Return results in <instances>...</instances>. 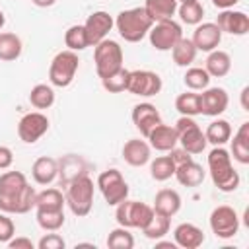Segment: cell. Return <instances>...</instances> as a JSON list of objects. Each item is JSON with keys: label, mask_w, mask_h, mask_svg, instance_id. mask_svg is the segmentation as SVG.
<instances>
[{"label": "cell", "mask_w": 249, "mask_h": 249, "mask_svg": "<svg viewBox=\"0 0 249 249\" xmlns=\"http://www.w3.org/2000/svg\"><path fill=\"white\" fill-rule=\"evenodd\" d=\"M37 224L45 231H56L64 226V210H49V208H37Z\"/></svg>", "instance_id": "32"}, {"label": "cell", "mask_w": 249, "mask_h": 249, "mask_svg": "<svg viewBox=\"0 0 249 249\" xmlns=\"http://www.w3.org/2000/svg\"><path fill=\"white\" fill-rule=\"evenodd\" d=\"M154 216V208L140 202V200H128L124 198L123 202L117 204V212H115V220L119 226L123 228H144L150 218Z\"/></svg>", "instance_id": "7"}, {"label": "cell", "mask_w": 249, "mask_h": 249, "mask_svg": "<svg viewBox=\"0 0 249 249\" xmlns=\"http://www.w3.org/2000/svg\"><path fill=\"white\" fill-rule=\"evenodd\" d=\"M128 72H130V70H126V68L123 66V68H119L117 72H113L111 76L103 78V80H101V86H103L109 93H121V91H124V89H126Z\"/></svg>", "instance_id": "41"}, {"label": "cell", "mask_w": 249, "mask_h": 249, "mask_svg": "<svg viewBox=\"0 0 249 249\" xmlns=\"http://www.w3.org/2000/svg\"><path fill=\"white\" fill-rule=\"evenodd\" d=\"M204 70L208 72L210 78H224L231 70V58H230V54L226 51H220V49L210 51L208 56H206Z\"/></svg>", "instance_id": "25"}, {"label": "cell", "mask_w": 249, "mask_h": 249, "mask_svg": "<svg viewBox=\"0 0 249 249\" xmlns=\"http://www.w3.org/2000/svg\"><path fill=\"white\" fill-rule=\"evenodd\" d=\"M37 247L39 249H64L66 247V241L58 233H47V235H43L37 241Z\"/></svg>", "instance_id": "43"}, {"label": "cell", "mask_w": 249, "mask_h": 249, "mask_svg": "<svg viewBox=\"0 0 249 249\" xmlns=\"http://www.w3.org/2000/svg\"><path fill=\"white\" fill-rule=\"evenodd\" d=\"M97 187L109 206H117L119 202L128 198V185L119 169H107V171L99 173Z\"/></svg>", "instance_id": "9"}, {"label": "cell", "mask_w": 249, "mask_h": 249, "mask_svg": "<svg viewBox=\"0 0 249 249\" xmlns=\"http://www.w3.org/2000/svg\"><path fill=\"white\" fill-rule=\"evenodd\" d=\"M198 97H200V115L206 117L222 115L230 103L228 91L224 88H206L202 89V93H198Z\"/></svg>", "instance_id": "15"}, {"label": "cell", "mask_w": 249, "mask_h": 249, "mask_svg": "<svg viewBox=\"0 0 249 249\" xmlns=\"http://www.w3.org/2000/svg\"><path fill=\"white\" fill-rule=\"evenodd\" d=\"M173 237H175V245L183 247V249H196L204 243V233L198 226L191 224V222H183L173 230Z\"/></svg>", "instance_id": "21"}, {"label": "cell", "mask_w": 249, "mask_h": 249, "mask_svg": "<svg viewBox=\"0 0 249 249\" xmlns=\"http://www.w3.org/2000/svg\"><path fill=\"white\" fill-rule=\"evenodd\" d=\"M29 103L35 109H49L54 103V91L47 84H37L29 91Z\"/></svg>", "instance_id": "34"}, {"label": "cell", "mask_w": 249, "mask_h": 249, "mask_svg": "<svg viewBox=\"0 0 249 249\" xmlns=\"http://www.w3.org/2000/svg\"><path fill=\"white\" fill-rule=\"evenodd\" d=\"M193 45L196 47V51H202V53H210L214 49H218L220 41H222V31L216 23L212 21H206V23H198L195 27V33H193Z\"/></svg>", "instance_id": "16"}, {"label": "cell", "mask_w": 249, "mask_h": 249, "mask_svg": "<svg viewBox=\"0 0 249 249\" xmlns=\"http://www.w3.org/2000/svg\"><path fill=\"white\" fill-rule=\"evenodd\" d=\"M177 0H146L144 10L150 16V19L156 21H163V19H173V16L177 14Z\"/></svg>", "instance_id": "26"}, {"label": "cell", "mask_w": 249, "mask_h": 249, "mask_svg": "<svg viewBox=\"0 0 249 249\" xmlns=\"http://www.w3.org/2000/svg\"><path fill=\"white\" fill-rule=\"evenodd\" d=\"M154 25V21L150 19V16L146 14L144 6L138 8H130V10H123L119 12V16L115 18V27L119 31V35L128 41V43H138L142 41L150 27Z\"/></svg>", "instance_id": "3"}, {"label": "cell", "mask_w": 249, "mask_h": 249, "mask_svg": "<svg viewBox=\"0 0 249 249\" xmlns=\"http://www.w3.org/2000/svg\"><path fill=\"white\" fill-rule=\"evenodd\" d=\"M177 14L181 18L183 23L187 25H198L202 21V16H204V8L198 0H193V2H181L177 6Z\"/></svg>", "instance_id": "33"}, {"label": "cell", "mask_w": 249, "mask_h": 249, "mask_svg": "<svg viewBox=\"0 0 249 249\" xmlns=\"http://www.w3.org/2000/svg\"><path fill=\"white\" fill-rule=\"evenodd\" d=\"M150 144L140 138H130L123 146V160L132 167H142L150 161Z\"/></svg>", "instance_id": "20"}, {"label": "cell", "mask_w": 249, "mask_h": 249, "mask_svg": "<svg viewBox=\"0 0 249 249\" xmlns=\"http://www.w3.org/2000/svg\"><path fill=\"white\" fill-rule=\"evenodd\" d=\"M31 175H33V181L37 185H51L56 175H58V163L54 158H49V156H43V158H37L33 167H31Z\"/></svg>", "instance_id": "24"}, {"label": "cell", "mask_w": 249, "mask_h": 249, "mask_svg": "<svg viewBox=\"0 0 249 249\" xmlns=\"http://www.w3.org/2000/svg\"><path fill=\"white\" fill-rule=\"evenodd\" d=\"M146 138L150 140V148H154L158 152H169L179 144V136H177L175 126H169L163 123L154 126Z\"/></svg>", "instance_id": "19"}, {"label": "cell", "mask_w": 249, "mask_h": 249, "mask_svg": "<svg viewBox=\"0 0 249 249\" xmlns=\"http://www.w3.org/2000/svg\"><path fill=\"white\" fill-rule=\"evenodd\" d=\"M66 204L74 216L84 218L91 212L93 206V181L86 173H78L68 181L66 187Z\"/></svg>", "instance_id": "4"}, {"label": "cell", "mask_w": 249, "mask_h": 249, "mask_svg": "<svg viewBox=\"0 0 249 249\" xmlns=\"http://www.w3.org/2000/svg\"><path fill=\"white\" fill-rule=\"evenodd\" d=\"M175 130H177V136H179V144L183 150H187L191 156L193 154H202L204 148H206V136L202 132V128L195 123L193 117H187V115H181L175 123Z\"/></svg>", "instance_id": "8"}, {"label": "cell", "mask_w": 249, "mask_h": 249, "mask_svg": "<svg viewBox=\"0 0 249 249\" xmlns=\"http://www.w3.org/2000/svg\"><path fill=\"white\" fill-rule=\"evenodd\" d=\"M167 231H169V218L167 216H161L158 212H154V216L150 218V222L142 228V233L148 239H161Z\"/></svg>", "instance_id": "37"}, {"label": "cell", "mask_w": 249, "mask_h": 249, "mask_svg": "<svg viewBox=\"0 0 249 249\" xmlns=\"http://www.w3.org/2000/svg\"><path fill=\"white\" fill-rule=\"evenodd\" d=\"M156 247H171V249H175L177 245H175V241L171 243V241H158L156 239Z\"/></svg>", "instance_id": "49"}, {"label": "cell", "mask_w": 249, "mask_h": 249, "mask_svg": "<svg viewBox=\"0 0 249 249\" xmlns=\"http://www.w3.org/2000/svg\"><path fill=\"white\" fill-rule=\"evenodd\" d=\"M66 198L58 189H45L35 195V208H49V210H64Z\"/></svg>", "instance_id": "31"}, {"label": "cell", "mask_w": 249, "mask_h": 249, "mask_svg": "<svg viewBox=\"0 0 249 249\" xmlns=\"http://www.w3.org/2000/svg\"><path fill=\"white\" fill-rule=\"evenodd\" d=\"M181 210V195L173 189H161L156 193L154 198V212L161 214V216H175Z\"/></svg>", "instance_id": "22"}, {"label": "cell", "mask_w": 249, "mask_h": 249, "mask_svg": "<svg viewBox=\"0 0 249 249\" xmlns=\"http://www.w3.org/2000/svg\"><path fill=\"white\" fill-rule=\"evenodd\" d=\"M161 78L160 74L152 70H130L128 72V82H126V91L138 97H152L161 91Z\"/></svg>", "instance_id": "11"}, {"label": "cell", "mask_w": 249, "mask_h": 249, "mask_svg": "<svg viewBox=\"0 0 249 249\" xmlns=\"http://www.w3.org/2000/svg\"><path fill=\"white\" fill-rule=\"evenodd\" d=\"M210 230L220 239L233 237L237 233V230H239V216H237V212L231 206H228V204L216 206L210 212Z\"/></svg>", "instance_id": "12"}, {"label": "cell", "mask_w": 249, "mask_h": 249, "mask_svg": "<svg viewBox=\"0 0 249 249\" xmlns=\"http://www.w3.org/2000/svg\"><path fill=\"white\" fill-rule=\"evenodd\" d=\"M132 123L142 136H148L154 126L161 123V115L152 103H138L132 107Z\"/></svg>", "instance_id": "18"}, {"label": "cell", "mask_w": 249, "mask_h": 249, "mask_svg": "<svg viewBox=\"0 0 249 249\" xmlns=\"http://www.w3.org/2000/svg\"><path fill=\"white\" fill-rule=\"evenodd\" d=\"M216 25L220 27L222 33H230V35H245L249 31V16L245 12H237V10H222L218 14Z\"/></svg>", "instance_id": "17"}, {"label": "cell", "mask_w": 249, "mask_h": 249, "mask_svg": "<svg viewBox=\"0 0 249 249\" xmlns=\"http://www.w3.org/2000/svg\"><path fill=\"white\" fill-rule=\"evenodd\" d=\"M16 235V226L6 212L0 214V243H8Z\"/></svg>", "instance_id": "42"}, {"label": "cell", "mask_w": 249, "mask_h": 249, "mask_svg": "<svg viewBox=\"0 0 249 249\" xmlns=\"http://www.w3.org/2000/svg\"><path fill=\"white\" fill-rule=\"evenodd\" d=\"M14 163V154L8 146H0V169H8Z\"/></svg>", "instance_id": "46"}, {"label": "cell", "mask_w": 249, "mask_h": 249, "mask_svg": "<svg viewBox=\"0 0 249 249\" xmlns=\"http://www.w3.org/2000/svg\"><path fill=\"white\" fill-rule=\"evenodd\" d=\"M231 156L241 165L249 163V123H243L231 140Z\"/></svg>", "instance_id": "27"}, {"label": "cell", "mask_w": 249, "mask_h": 249, "mask_svg": "<svg viewBox=\"0 0 249 249\" xmlns=\"http://www.w3.org/2000/svg\"><path fill=\"white\" fill-rule=\"evenodd\" d=\"M21 51H23V45L16 33H8V31L0 33V60L12 62V60L19 58Z\"/></svg>", "instance_id": "28"}, {"label": "cell", "mask_w": 249, "mask_h": 249, "mask_svg": "<svg viewBox=\"0 0 249 249\" xmlns=\"http://www.w3.org/2000/svg\"><path fill=\"white\" fill-rule=\"evenodd\" d=\"M175 109L181 115H187V117L200 115V97H198V93H195V91L179 93L177 99H175Z\"/></svg>", "instance_id": "35"}, {"label": "cell", "mask_w": 249, "mask_h": 249, "mask_svg": "<svg viewBox=\"0 0 249 249\" xmlns=\"http://www.w3.org/2000/svg\"><path fill=\"white\" fill-rule=\"evenodd\" d=\"M64 43H66L68 51H74V53L84 51L86 47H89L84 25H72V27H68L66 33H64Z\"/></svg>", "instance_id": "38"}, {"label": "cell", "mask_w": 249, "mask_h": 249, "mask_svg": "<svg viewBox=\"0 0 249 249\" xmlns=\"http://www.w3.org/2000/svg\"><path fill=\"white\" fill-rule=\"evenodd\" d=\"M185 86L191 89V91H198V89H206L208 84H210V76L204 68H189L185 72Z\"/></svg>", "instance_id": "39"}, {"label": "cell", "mask_w": 249, "mask_h": 249, "mask_svg": "<svg viewBox=\"0 0 249 249\" xmlns=\"http://www.w3.org/2000/svg\"><path fill=\"white\" fill-rule=\"evenodd\" d=\"M93 62L95 72L103 80L123 68V47L113 39H103L93 49Z\"/></svg>", "instance_id": "5"}, {"label": "cell", "mask_w": 249, "mask_h": 249, "mask_svg": "<svg viewBox=\"0 0 249 249\" xmlns=\"http://www.w3.org/2000/svg\"><path fill=\"white\" fill-rule=\"evenodd\" d=\"M107 247H111V249H132V247H134V237H132V233L128 231V228L119 226V228H115V230L109 233V237H107Z\"/></svg>", "instance_id": "40"}, {"label": "cell", "mask_w": 249, "mask_h": 249, "mask_svg": "<svg viewBox=\"0 0 249 249\" xmlns=\"http://www.w3.org/2000/svg\"><path fill=\"white\" fill-rule=\"evenodd\" d=\"M175 179L183 185V187H198L204 177H206V171L202 169V165H198L196 161L189 160L185 163H179L175 165Z\"/></svg>", "instance_id": "23"}, {"label": "cell", "mask_w": 249, "mask_h": 249, "mask_svg": "<svg viewBox=\"0 0 249 249\" xmlns=\"http://www.w3.org/2000/svg\"><path fill=\"white\" fill-rule=\"evenodd\" d=\"M35 189L21 171H6L0 175V212L27 214L35 206Z\"/></svg>", "instance_id": "1"}, {"label": "cell", "mask_w": 249, "mask_h": 249, "mask_svg": "<svg viewBox=\"0 0 249 249\" xmlns=\"http://www.w3.org/2000/svg\"><path fill=\"white\" fill-rule=\"evenodd\" d=\"M247 93H249V88H243V91H241V105H243V109H245V111L249 109V107H247V101H245Z\"/></svg>", "instance_id": "50"}, {"label": "cell", "mask_w": 249, "mask_h": 249, "mask_svg": "<svg viewBox=\"0 0 249 249\" xmlns=\"http://www.w3.org/2000/svg\"><path fill=\"white\" fill-rule=\"evenodd\" d=\"M204 136H206V142L214 144V146H224L230 138H231V124L224 119H218V121H212L206 130H204Z\"/></svg>", "instance_id": "29"}, {"label": "cell", "mask_w": 249, "mask_h": 249, "mask_svg": "<svg viewBox=\"0 0 249 249\" xmlns=\"http://www.w3.org/2000/svg\"><path fill=\"white\" fill-rule=\"evenodd\" d=\"M150 43L156 51H171L175 43L183 37V29L175 19L156 21L148 31Z\"/></svg>", "instance_id": "10"}, {"label": "cell", "mask_w": 249, "mask_h": 249, "mask_svg": "<svg viewBox=\"0 0 249 249\" xmlns=\"http://www.w3.org/2000/svg\"><path fill=\"white\" fill-rule=\"evenodd\" d=\"M177 2H193V0H177Z\"/></svg>", "instance_id": "52"}, {"label": "cell", "mask_w": 249, "mask_h": 249, "mask_svg": "<svg viewBox=\"0 0 249 249\" xmlns=\"http://www.w3.org/2000/svg\"><path fill=\"white\" fill-rule=\"evenodd\" d=\"M49 130V119L47 115H43L41 111H33L27 113L19 119L18 123V136L21 142L25 144H33L37 142L45 132Z\"/></svg>", "instance_id": "13"}, {"label": "cell", "mask_w": 249, "mask_h": 249, "mask_svg": "<svg viewBox=\"0 0 249 249\" xmlns=\"http://www.w3.org/2000/svg\"><path fill=\"white\" fill-rule=\"evenodd\" d=\"M208 173L212 183L222 193H231L239 187V173L231 165V156L224 146H214L208 154Z\"/></svg>", "instance_id": "2"}, {"label": "cell", "mask_w": 249, "mask_h": 249, "mask_svg": "<svg viewBox=\"0 0 249 249\" xmlns=\"http://www.w3.org/2000/svg\"><path fill=\"white\" fill-rule=\"evenodd\" d=\"M10 249H35V243L29 237H12L8 241Z\"/></svg>", "instance_id": "44"}, {"label": "cell", "mask_w": 249, "mask_h": 249, "mask_svg": "<svg viewBox=\"0 0 249 249\" xmlns=\"http://www.w3.org/2000/svg\"><path fill=\"white\" fill-rule=\"evenodd\" d=\"M237 2H239V0H212V4H214L216 8H220V10H230V8H233Z\"/></svg>", "instance_id": "47"}, {"label": "cell", "mask_w": 249, "mask_h": 249, "mask_svg": "<svg viewBox=\"0 0 249 249\" xmlns=\"http://www.w3.org/2000/svg\"><path fill=\"white\" fill-rule=\"evenodd\" d=\"M113 25H115V19L107 12L97 10V12L89 14L88 19H86V23H84V29H86V37H88L89 47H95L99 41L107 39V35L113 29Z\"/></svg>", "instance_id": "14"}, {"label": "cell", "mask_w": 249, "mask_h": 249, "mask_svg": "<svg viewBox=\"0 0 249 249\" xmlns=\"http://www.w3.org/2000/svg\"><path fill=\"white\" fill-rule=\"evenodd\" d=\"M80 58L74 51H60L54 54L49 66V80L56 88H68L74 82V76L78 72Z\"/></svg>", "instance_id": "6"}, {"label": "cell", "mask_w": 249, "mask_h": 249, "mask_svg": "<svg viewBox=\"0 0 249 249\" xmlns=\"http://www.w3.org/2000/svg\"><path fill=\"white\" fill-rule=\"evenodd\" d=\"M169 152H171L169 156H171V160H173V163H175V165H179V163H185V161L193 160V156H191L187 150H183V148H177V146H175V148H173V150H169Z\"/></svg>", "instance_id": "45"}, {"label": "cell", "mask_w": 249, "mask_h": 249, "mask_svg": "<svg viewBox=\"0 0 249 249\" xmlns=\"http://www.w3.org/2000/svg\"><path fill=\"white\" fill-rule=\"evenodd\" d=\"M4 23H6V18H4V14H2V10H0V29L4 27Z\"/></svg>", "instance_id": "51"}, {"label": "cell", "mask_w": 249, "mask_h": 249, "mask_svg": "<svg viewBox=\"0 0 249 249\" xmlns=\"http://www.w3.org/2000/svg\"><path fill=\"white\" fill-rule=\"evenodd\" d=\"M35 6H39V8H51L56 0H31Z\"/></svg>", "instance_id": "48"}, {"label": "cell", "mask_w": 249, "mask_h": 249, "mask_svg": "<svg viewBox=\"0 0 249 249\" xmlns=\"http://www.w3.org/2000/svg\"><path fill=\"white\" fill-rule=\"evenodd\" d=\"M175 173V163L171 156H160L150 163V175L156 181H167Z\"/></svg>", "instance_id": "36"}, {"label": "cell", "mask_w": 249, "mask_h": 249, "mask_svg": "<svg viewBox=\"0 0 249 249\" xmlns=\"http://www.w3.org/2000/svg\"><path fill=\"white\" fill-rule=\"evenodd\" d=\"M196 47L193 45V41L191 39H185V37H181L177 43H175V47L171 49V54H173V62L177 64V66H191L193 62H195V58H196Z\"/></svg>", "instance_id": "30"}]
</instances>
